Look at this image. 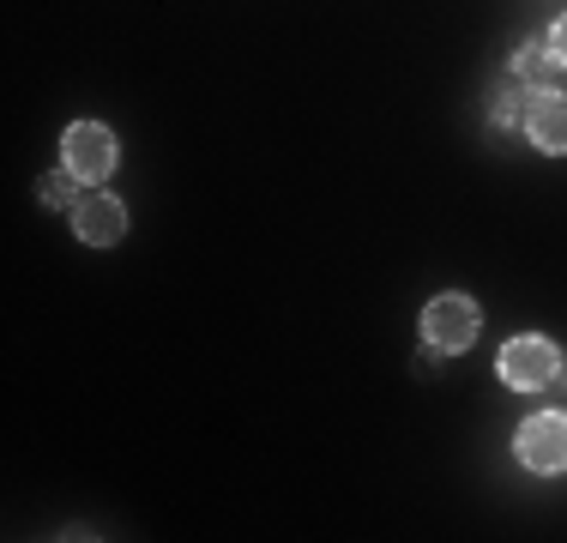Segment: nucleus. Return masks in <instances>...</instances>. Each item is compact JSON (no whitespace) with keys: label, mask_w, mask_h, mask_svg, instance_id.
Masks as SVG:
<instances>
[{"label":"nucleus","mask_w":567,"mask_h":543,"mask_svg":"<svg viewBox=\"0 0 567 543\" xmlns=\"http://www.w3.org/2000/svg\"><path fill=\"white\" fill-rule=\"evenodd\" d=\"M61 163L85 187L110 182V175H115V133L103 127V121H73V127L61 133Z\"/></svg>","instance_id":"1"},{"label":"nucleus","mask_w":567,"mask_h":543,"mask_svg":"<svg viewBox=\"0 0 567 543\" xmlns=\"http://www.w3.org/2000/svg\"><path fill=\"white\" fill-rule=\"evenodd\" d=\"M549 54H556V61L567 66V19H556V24H549Z\"/></svg>","instance_id":"10"},{"label":"nucleus","mask_w":567,"mask_h":543,"mask_svg":"<svg viewBox=\"0 0 567 543\" xmlns=\"http://www.w3.org/2000/svg\"><path fill=\"white\" fill-rule=\"evenodd\" d=\"M79 187H85V182H79L73 170H55V175H43V182H37V194H43V206H55V212H73L79 199H85Z\"/></svg>","instance_id":"8"},{"label":"nucleus","mask_w":567,"mask_h":543,"mask_svg":"<svg viewBox=\"0 0 567 543\" xmlns=\"http://www.w3.org/2000/svg\"><path fill=\"white\" fill-rule=\"evenodd\" d=\"M567 73V66L549 54V43H519V54H513V79L532 91H556V79Z\"/></svg>","instance_id":"7"},{"label":"nucleus","mask_w":567,"mask_h":543,"mask_svg":"<svg viewBox=\"0 0 567 543\" xmlns=\"http://www.w3.org/2000/svg\"><path fill=\"white\" fill-rule=\"evenodd\" d=\"M477 326H483L477 303L458 296V290H447V296H435V303L423 308V345H441L453 357V350H465L471 338H477Z\"/></svg>","instance_id":"3"},{"label":"nucleus","mask_w":567,"mask_h":543,"mask_svg":"<svg viewBox=\"0 0 567 543\" xmlns=\"http://www.w3.org/2000/svg\"><path fill=\"white\" fill-rule=\"evenodd\" d=\"M525 140L549 157L567 152V98L561 91H537V98L525 103Z\"/></svg>","instance_id":"6"},{"label":"nucleus","mask_w":567,"mask_h":543,"mask_svg":"<svg viewBox=\"0 0 567 543\" xmlns=\"http://www.w3.org/2000/svg\"><path fill=\"white\" fill-rule=\"evenodd\" d=\"M556 369H561V350L549 345V338H537V332L507 338V350H502V380H507V387L537 392V387L556 380Z\"/></svg>","instance_id":"4"},{"label":"nucleus","mask_w":567,"mask_h":543,"mask_svg":"<svg viewBox=\"0 0 567 543\" xmlns=\"http://www.w3.org/2000/svg\"><path fill=\"white\" fill-rule=\"evenodd\" d=\"M513 453H519V465L537 471V478L567 471V411H537L532 423L513 434Z\"/></svg>","instance_id":"2"},{"label":"nucleus","mask_w":567,"mask_h":543,"mask_svg":"<svg viewBox=\"0 0 567 543\" xmlns=\"http://www.w3.org/2000/svg\"><path fill=\"white\" fill-rule=\"evenodd\" d=\"M121 229H127V212H121L115 194H85L73 206V236L85 248H110V242H121Z\"/></svg>","instance_id":"5"},{"label":"nucleus","mask_w":567,"mask_h":543,"mask_svg":"<svg viewBox=\"0 0 567 543\" xmlns=\"http://www.w3.org/2000/svg\"><path fill=\"white\" fill-rule=\"evenodd\" d=\"M441 362H447V350H441V345H423V350H416V375H441Z\"/></svg>","instance_id":"9"}]
</instances>
